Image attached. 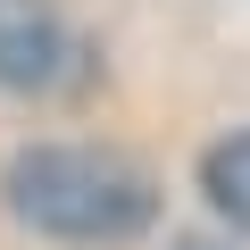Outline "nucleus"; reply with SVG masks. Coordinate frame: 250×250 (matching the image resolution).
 I'll use <instances>...</instances> for the list:
<instances>
[{"instance_id": "4", "label": "nucleus", "mask_w": 250, "mask_h": 250, "mask_svg": "<svg viewBox=\"0 0 250 250\" xmlns=\"http://www.w3.org/2000/svg\"><path fill=\"white\" fill-rule=\"evenodd\" d=\"M175 250H217V242H175Z\"/></svg>"}, {"instance_id": "3", "label": "nucleus", "mask_w": 250, "mask_h": 250, "mask_svg": "<svg viewBox=\"0 0 250 250\" xmlns=\"http://www.w3.org/2000/svg\"><path fill=\"white\" fill-rule=\"evenodd\" d=\"M200 192H208V208H217L225 225L250 233V134H225V142L200 159Z\"/></svg>"}, {"instance_id": "2", "label": "nucleus", "mask_w": 250, "mask_h": 250, "mask_svg": "<svg viewBox=\"0 0 250 250\" xmlns=\"http://www.w3.org/2000/svg\"><path fill=\"white\" fill-rule=\"evenodd\" d=\"M83 83H92V42L42 0H0V92L59 100Z\"/></svg>"}, {"instance_id": "1", "label": "nucleus", "mask_w": 250, "mask_h": 250, "mask_svg": "<svg viewBox=\"0 0 250 250\" xmlns=\"http://www.w3.org/2000/svg\"><path fill=\"white\" fill-rule=\"evenodd\" d=\"M0 192H9L17 225H34L50 242H92V250L134 242L159 217V184L125 150H92V142H34V150H17Z\"/></svg>"}]
</instances>
